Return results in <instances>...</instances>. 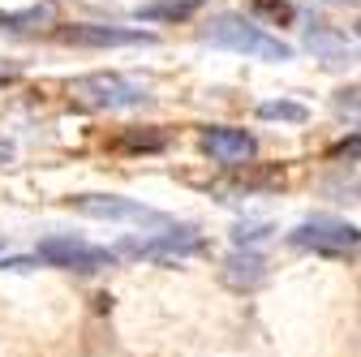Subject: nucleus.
I'll list each match as a JSON object with an SVG mask.
<instances>
[{"label": "nucleus", "instance_id": "15", "mask_svg": "<svg viewBox=\"0 0 361 357\" xmlns=\"http://www.w3.org/2000/svg\"><path fill=\"white\" fill-rule=\"evenodd\" d=\"M331 159H348V164H357V159H361V133H357V138L336 143V147H331Z\"/></svg>", "mask_w": 361, "mask_h": 357}, {"label": "nucleus", "instance_id": "19", "mask_svg": "<svg viewBox=\"0 0 361 357\" xmlns=\"http://www.w3.org/2000/svg\"><path fill=\"white\" fill-rule=\"evenodd\" d=\"M331 5H357V0H331Z\"/></svg>", "mask_w": 361, "mask_h": 357}, {"label": "nucleus", "instance_id": "9", "mask_svg": "<svg viewBox=\"0 0 361 357\" xmlns=\"http://www.w3.org/2000/svg\"><path fill=\"white\" fill-rule=\"evenodd\" d=\"M267 280V262L258 254H233L228 262H224V284H233V289H258Z\"/></svg>", "mask_w": 361, "mask_h": 357}, {"label": "nucleus", "instance_id": "8", "mask_svg": "<svg viewBox=\"0 0 361 357\" xmlns=\"http://www.w3.org/2000/svg\"><path fill=\"white\" fill-rule=\"evenodd\" d=\"M202 151L211 159H219V164H245V159H254L258 143H254V133H245V129L215 125V129L202 133Z\"/></svg>", "mask_w": 361, "mask_h": 357}, {"label": "nucleus", "instance_id": "14", "mask_svg": "<svg viewBox=\"0 0 361 357\" xmlns=\"http://www.w3.org/2000/svg\"><path fill=\"white\" fill-rule=\"evenodd\" d=\"M254 9L267 13V18H276V22H288L293 18V5H284V0H254Z\"/></svg>", "mask_w": 361, "mask_h": 357}, {"label": "nucleus", "instance_id": "2", "mask_svg": "<svg viewBox=\"0 0 361 357\" xmlns=\"http://www.w3.org/2000/svg\"><path fill=\"white\" fill-rule=\"evenodd\" d=\"M69 95L82 108L116 112V108H138V104H147V86L133 82V78H125V73H86V78H73Z\"/></svg>", "mask_w": 361, "mask_h": 357}, {"label": "nucleus", "instance_id": "12", "mask_svg": "<svg viewBox=\"0 0 361 357\" xmlns=\"http://www.w3.org/2000/svg\"><path fill=\"white\" fill-rule=\"evenodd\" d=\"M258 116H262V121H293V125H301V121H305V108L280 99V104H258Z\"/></svg>", "mask_w": 361, "mask_h": 357}, {"label": "nucleus", "instance_id": "11", "mask_svg": "<svg viewBox=\"0 0 361 357\" xmlns=\"http://www.w3.org/2000/svg\"><path fill=\"white\" fill-rule=\"evenodd\" d=\"M305 39H310V48H319V52H331L336 61H361V52H353V48H348V43H344L340 35H331V30H327L323 22H314Z\"/></svg>", "mask_w": 361, "mask_h": 357}, {"label": "nucleus", "instance_id": "17", "mask_svg": "<svg viewBox=\"0 0 361 357\" xmlns=\"http://www.w3.org/2000/svg\"><path fill=\"white\" fill-rule=\"evenodd\" d=\"M267 233H271L267 224H241V229L233 233V241H237V246H250V241H262Z\"/></svg>", "mask_w": 361, "mask_h": 357}, {"label": "nucleus", "instance_id": "1", "mask_svg": "<svg viewBox=\"0 0 361 357\" xmlns=\"http://www.w3.org/2000/svg\"><path fill=\"white\" fill-rule=\"evenodd\" d=\"M202 39L215 43V48H228V52H245L254 61H293V48L280 35H267L262 26H254L250 18H237V13L215 18L202 30Z\"/></svg>", "mask_w": 361, "mask_h": 357}, {"label": "nucleus", "instance_id": "13", "mask_svg": "<svg viewBox=\"0 0 361 357\" xmlns=\"http://www.w3.org/2000/svg\"><path fill=\"white\" fill-rule=\"evenodd\" d=\"M48 18H52V5H35V9H26V13H5V22H0V26L26 30V26H35V22H48Z\"/></svg>", "mask_w": 361, "mask_h": 357}, {"label": "nucleus", "instance_id": "18", "mask_svg": "<svg viewBox=\"0 0 361 357\" xmlns=\"http://www.w3.org/2000/svg\"><path fill=\"white\" fill-rule=\"evenodd\" d=\"M125 147H147V151H155V147H164V138H159V133H129Z\"/></svg>", "mask_w": 361, "mask_h": 357}, {"label": "nucleus", "instance_id": "4", "mask_svg": "<svg viewBox=\"0 0 361 357\" xmlns=\"http://www.w3.org/2000/svg\"><path fill=\"white\" fill-rule=\"evenodd\" d=\"M39 258L52 262V267H65V272H104V267L116 262L112 250L86 246V241H78V237H43V241H39Z\"/></svg>", "mask_w": 361, "mask_h": 357}, {"label": "nucleus", "instance_id": "16", "mask_svg": "<svg viewBox=\"0 0 361 357\" xmlns=\"http://www.w3.org/2000/svg\"><path fill=\"white\" fill-rule=\"evenodd\" d=\"M336 108L340 112H361V82L357 86H344V91L336 95Z\"/></svg>", "mask_w": 361, "mask_h": 357}, {"label": "nucleus", "instance_id": "3", "mask_svg": "<svg viewBox=\"0 0 361 357\" xmlns=\"http://www.w3.org/2000/svg\"><path fill=\"white\" fill-rule=\"evenodd\" d=\"M288 241L301 250H319V254H348V250H361V229L331 215H314L288 233Z\"/></svg>", "mask_w": 361, "mask_h": 357}, {"label": "nucleus", "instance_id": "7", "mask_svg": "<svg viewBox=\"0 0 361 357\" xmlns=\"http://www.w3.org/2000/svg\"><path fill=\"white\" fill-rule=\"evenodd\" d=\"M61 43L73 48H133V43H155L151 30H129V26H61Z\"/></svg>", "mask_w": 361, "mask_h": 357}, {"label": "nucleus", "instance_id": "10", "mask_svg": "<svg viewBox=\"0 0 361 357\" xmlns=\"http://www.w3.org/2000/svg\"><path fill=\"white\" fill-rule=\"evenodd\" d=\"M202 0H151V5H138V18L142 22H180V18H190L198 13Z\"/></svg>", "mask_w": 361, "mask_h": 357}, {"label": "nucleus", "instance_id": "5", "mask_svg": "<svg viewBox=\"0 0 361 357\" xmlns=\"http://www.w3.org/2000/svg\"><path fill=\"white\" fill-rule=\"evenodd\" d=\"M73 211L82 215H95V219H129V224H168V215L133 202V198H116V194H78L69 198Z\"/></svg>", "mask_w": 361, "mask_h": 357}, {"label": "nucleus", "instance_id": "20", "mask_svg": "<svg viewBox=\"0 0 361 357\" xmlns=\"http://www.w3.org/2000/svg\"><path fill=\"white\" fill-rule=\"evenodd\" d=\"M353 30H357V35H361V22H357V26H353Z\"/></svg>", "mask_w": 361, "mask_h": 357}, {"label": "nucleus", "instance_id": "6", "mask_svg": "<svg viewBox=\"0 0 361 357\" xmlns=\"http://www.w3.org/2000/svg\"><path fill=\"white\" fill-rule=\"evenodd\" d=\"M202 237L198 229H168L159 237H129L121 241V254H138V258H190V254H202Z\"/></svg>", "mask_w": 361, "mask_h": 357}]
</instances>
